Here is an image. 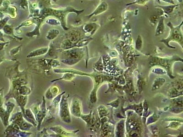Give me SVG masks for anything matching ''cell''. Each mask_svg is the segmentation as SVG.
<instances>
[{
	"instance_id": "cell-1",
	"label": "cell",
	"mask_w": 183,
	"mask_h": 137,
	"mask_svg": "<svg viewBox=\"0 0 183 137\" xmlns=\"http://www.w3.org/2000/svg\"><path fill=\"white\" fill-rule=\"evenodd\" d=\"M84 10H77L75 9L73 7H66L65 8H45L42 9L39 13V17L44 19L49 16H53L58 19L60 21L61 26L64 30L65 31L69 29L67 27L66 25V18L67 14L70 13H76V16H78L81 13L84 12Z\"/></svg>"
},
{
	"instance_id": "cell-2",
	"label": "cell",
	"mask_w": 183,
	"mask_h": 137,
	"mask_svg": "<svg viewBox=\"0 0 183 137\" xmlns=\"http://www.w3.org/2000/svg\"><path fill=\"white\" fill-rule=\"evenodd\" d=\"M84 33L80 30L76 29L70 31L65 34V38L60 43L59 50L61 52L76 47L77 43L83 39L84 34L83 33Z\"/></svg>"
},
{
	"instance_id": "cell-3",
	"label": "cell",
	"mask_w": 183,
	"mask_h": 137,
	"mask_svg": "<svg viewBox=\"0 0 183 137\" xmlns=\"http://www.w3.org/2000/svg\"><path fill=\"white\" fill-rule=\"evenodd\" d=\"M183 25V21L181 22L180 24L176 27H175L172 24V23L170 22L167 23V26L170 29V34L169 37L163 39L160 41L161 42L165 43L167 47L170 48H175L170 45V41H175L177 42L179 44H180L181 47H183V35L182 33L181 28Z\"/></svg>"
},
{
	"instance_id": "cell-4",
	"label": "cell",
	"mask_w": 183,
	"mask_h": 137,
	"mask_svg": "<svg viewBox=\"0 0 183 137\" xmlns=\"http://www.w3.org/2000/svg\"><path fill=\"white\" fill-rule=\"evenodd\" d=\"M65 93L62 95L60 102V116L63 122L70 124L71 123V119L68 103L69 95H65Z\"/></svg>"
},
{
	"instance_id": "cell-5",
	"label": "cell",
	"mask_w": 183,
	"mask_h": 137,
	"mask_svg": "<svg viewBox=\"0 0 183 137\" xmlns=\"http://www.w3.org/2000/svg\"><path fill=\"white\" fill-rule=\"evenodd\" d=\"M64 59H76L81 60L84 55V51L82 48L74 47L70 49L61 51Z\"/></svg>"
},
{
	"instance_id": "cell-6",
	"label": "cell",
	"mask_w": 183,
	"mask_h": 137,
	"mask_svg": "<svg viewBox=\"0 0 183 137\" xmlns=\"http://www.w3.org/2000/svg\"><path fill=\"white\" fill-rule=\"evenodd\" d=\"M71 114L74 117L77 118H80L82 114V105L80 98L75 95L72 97L71 104L70 109Z\"/></svg>"
},
{
	"instance_id": "cell-7",
	"label": "cell",
	"mask_w": 183,
	"mask_h": 137,
	"mask_svg": "<svg viewBox=\"0 0 183 137\" xmlns=\"http://www.w3.org/2000/svg\"><path fill=\"white\" fill-rule=\"evenodd\" d=\"M43 99L41 106H40V109L39 110L37 114L35 116L36 120L37 122V129L38 130H40L41 125L42 124L43 121L46 116L47 109L46 108L45 98H44V97H43Z\"/></svg>"
},
{
	"instance_id": "cell-8",
	"label": "cell",
	"mask_w": 183,
	"mask_h": 137,
	"mask_svg": "<svg viewBox=\"0 0 183 137\" xmlns=\"http://www.w3.org/2000/svg\"><path fill=\"white\" fill-rule=\"evenodd\" d=\"M152 59H154V60L152 59V60L149 62L150 65H152L151 66H153L155 63H156L155 65H159L161 66H163L166 68V70H168L169 72L172 74L170 71V70H171L172 66L171 59L159 58H153Z\"/></svg>"
},
{
	"instance_id": "cell-9",
	"label": "cell",
	"mask_w": 183,
	"mask_h": 137,
	"mask_svg": "<svg viewBox=\"0 0 183 137\" xmlns=\"http://www.w3.org/2000/svg\"><path fill=\"white\" fill-rule=\"evenodd\" d=\"M65 91L61 93V94L57 95L56 97H55L53 101L52 102V103L50 106L49 109H48V117L50 118V119H53L54 117L55 114L56 113V110L58 109V106L59 103L60 102V100H61V97L62 95L65 93Z\"/></svg>"
},
{
	"instance_id": "cell-10",
	"label": "cell",
	"mask_w": 183,
	"mask_h": 137,
	"mask_svg": "<svg viewBox=\"0 0 183 137\" xmlns=\"http://www.w3.org/2000/svg\"><path fill=\"white\" fill-rule=\"evenodd\" d=\"M32 19L34 21V23L35 24L36 26L34 30L30 32L27 33L26 34V36L29 38L33 37L35 36L40 35L39 29H40V27L41 26L44 20V19L39 17H34Z\"/></svg>"
},
{
	"instance_id": "cell-11",
	"label": "cell",
	"mask_w": 183,
	"mask_h": 137,
	"mask_svg": "<svg viewBox=\"0 0 183 137\" xmlns=\"http://www.w3.org/2000/svg\"><path fill=\"white\" fill-rule=\"evenodd\" d=\"M108 9V5L107 3L105 2H102L99 5L97 6V8L95 9L94 11L89 15L86 16V17L89 19L94 16L98 15L106 12Z\"/></svg>"
},
{
	"instance_id": "cell-12",
	"label": "cell",
	"mask_w": 183,
	"mask_h": 137,
	"mask_svg": "<svg viewBox=\"0 0 183 137\" xmlns=\"http://www.w3.org/2000/svg\"><path fill=\"white\" fill-rule=\"evenodd\" d=\"M15 99L18 105L19 106L20 108L21 109V111L22 112L23 115H24V118L26 120V117L25 114V107L27 103L28 99V96H22V95H19Z\"/></svg>"
},
{
	"instance_id": "cell-13",
	"label": "cell",
	"mask_w": 183,
	"mask_h": 137,
	"mask_svg": "<svg viewBox=\"0 0 183 137\" xmlns=\"http://www.w3.org/2000/svg\"><path fill=\"white\" fill-rule=\"evenodd\" d=\"M60 92V89L57 86H50L46 92V98L47 99H53L56 97Z\"/></svg>"
},
{
	"instance_id": "cell-14",
	"label": "cell",
	"mask_w": 183,
	"mask_h": 137,
	"mask_svg": "<svg viewBox=\"0 0 183 137\" xmlns=\"http://www.w3.org/2000/svg\"><path fill=\"white\" fill-rule=\"evenodd\" d=\"M48 49L49 47L38 48V49L29 53L27 57L28 58H31L38 57V56H41V55H45L48 51Z\"/></svg>"
},
{
	"instance_id": "cell-15",
	"label": "cell",
	"mask_w": 183,
	"mask_h": 137,
	"mask_svg": "<svg viewBox=\"0 0 183 137\" xmlns=\"http://www.w3.org/2000/svg\"><path fill=\"white\" fill-rule=\"evenodd\" d=\"M98 27V25L95 23H88L82 27V29L85 33H89L90 35H92L97 30Z\"/></svg>"
},
{
	"instance_id": "cell-16",
	"label": "cell",
	"mask_w": 183,
	"mask_h": 137,
	"mask_svg": "<svg viewBox=\"0 0 183 137\" xmlns=\"http://www.w3.org/2000/svg\"><path fill=\"white\" fill-rule=\"evenodd\" d=\"M50 129L56 133L58 135H69L72 134H75V132H71L63 128L60 126H55L50 128Z\"/></svg>"
},
{
	"instance_id": "cell-17",
	"label": "cell",
	"mask_w": 183,
	"mask_h": 137,
	"mask_svg": "<svg viewBox=\"0 0 183 137\" xmlns=\"http://www.w3.org/2000/svg\"><path fill=\"white\" fill-rule=\"evenodd\" d=\"M165 18L162 17L159 20L158 23L157 28L155 31V36L157 37L163 34L165 32Z\"/></svg>"
},
{
	"instance_id": "cell-18",
	"label": "cell",
	"mask_w": 183,
	"mask_h": 137,
	"mask_svg": "<svg viewBox=\"0 0 183 137\" xmlns=\"http://www.w3.org/2000/svg\"><path fill=\"white\" fill-rule=\"evenodd\" d=\"M125 130V122L124 120L120 121L118 123L116 127L115 133L117 136H122L124 135Z\"/></svg>"
},
{
	"instance_id": "cell-19",
	"label": "cell",
	"mask_w": 183,
	"mask_h": 137,
	"mask_svg": "<svg viewBox=\"0 0 183 137\" xmlns=\"http://www.w3.org/2000/svg\"><path fill=\"white\" fill-rule=\"evenodd\" d=\"M60 32L57 29L52 28L48 32L46 36L47 39L49 40L52 41L57 38Z\"/></svg>"
},
{
	"instance_id": "cell-20",
	"label": "cell",
	"mask_w": 183,
	"mask_h": 137,
	"mask_svg": "<svg viewBox=\"0 0 183 137\" xmlns=\"http://www.w3.org/2000/svg\"><path fill=\"white\" fill-rule=\"evenodd\" d=\"M165 82V80L164 78H157L153 83L152 88V91H155L159 89L160 87L164 85Z\"/></svg>"
},
{
	"instance_id": "cell-21",
	"label": "cell",
	"mask_w": 183,
	"mask_h": 137,
	"mask_svg": "<svg viewBox=\"0 0 183 137\" xmlns=\"http://www.w3.org/2000/svg\"><path fill=\"white\" fill-rule=\"evenodd\" d=\"M31 92V89L25 85H23L21 86L18 90L19 94L20 95H22V96H29Z\"/></svg>"
},
{
	"instance_id": "cell-22",
	"label": "cell",
	"mask_w": 183,
	"mask_h": 137,
	"mask_svg": "<svg viewBox=\"0 0 183 137\" xmlns=\"http://www.w3.org/2000/svg\"><path fill=\"white\" fill-rule=\"evenodd\" d=\"M55 52H56V50H55L53 43V41H51L50 43L48 51L46 54H45V57L48 58L54 57V55H55Z\"/></svg>"
},
{
	"instance_id": "cell-23",
	"label": "cell",
	"mask_w": 183,
	"mask_h": 137,
	"mask_svg": "<svg viewBox=\"0 0 183 137\" xmlns=\"http://www.w3.org/2000/svg\"><path fill=\"white\" fill-rule=\"evenodd\" d=\"M75 77H76L75 74L70 73V72H66V73H65V74H64L62 78H60V79H57V80H53V81H51V82H54V81H56V80H66V81H71V80H73Z\"/></svg>"
},
{
	"instance_id": "cell-24",
	"label": "cell",
	"mask_w": 183,
	"mask_h": 137,
	"mask_svg": "<svg viewBox=\"0 0 183 137\" xmlns=\"http://www.w3.org/2000/svg\"><path fill=\"white\" fill-rule=\"evenodd\" d=\"M33 125L32 124H29L28 122L25 120L21 125L19 126L20 129L22 131L28 132L31 129Z\"/></svg>"
},
{
	"instance_id": "cell-25",
	"label": "cell",
	"mask_w": 183,
	"mask_h": 137,
	"mask_svg": "<svg viewBox=\"0 0 183 137\" xmlns=\"http://www.w3.org/2000/svg\"><path fill=\"white\" fill-rule=\"evenodd\" d=\"M178 6V5H173L171 6H157V7L161 8V9L163 10L164 13L169 14L171 13L174 11V9L176 7Z\"/></svg>"
},
{
	"instance_id": "cell-26",
	"label": "cell",
	"mask_w": 183,
	"mask_h": 137,
	"mask_svg": "<svg viewBox=\"0 0 183 137\" xmlns=\"http://www.w3.org/2000/svg\"><path fill=\"white\" fill-rule=\"evenodd\" d=\"M143 38L140 35H138L136 43H135V47L136 49L138 51H140L143 47Z\"/></svg>"
},
{
	"instance_id": "cell-27",
	"label": "cell",
	"mask_w": 183,
	"mask_h": 137,
	"mask_svg": "<svg viewBox=\"0 0 183 137\" xmlns=\"http://www.w3.org/2000/svg\"><path fill=\"white\" fill-rule=\"evenodd\" d=\"M97 111H98V116L100 118H103L104 116L107 115L108 113V111L104 106H100V107L97 108Z\"/></svg>"
},
{
	"instance_id": "cell-28",
	"label": "cell",
	"mask_w": 183,
	"mask_h": 137,
	"mask_svg": "<svg viewBox=\"0 0 183 137\" xmlns=\"http://www.w3.org/2000/svg\"><path fill=\"white\" fill-rule=\"evenodd\" d=\"M92 117V111H91V113L88 114V115H82V114H81L80 118H81L84 122H86L87 125L89 126L90 122H91Z\"/></svg>"
},
{
	"instance_id": "cell-29",
	"label": "cell",
	"mask_w": 183,
	"mask_h": 137,
	"mask_svg": "<svg viewBox=\"0 0 183 137\" xmlns=\"http://www.w3.org/2000/svg\"><path fill=\"white\" fill-rule=\"evenodd\" d=\"M80 60L76 59H62L61 61L63 63L67 65H72L78 63Z\"/></svg>"
},
{
	"instance_id": "cell-30",
	"label": "cell",
	"mask_w": 183,
	"mask_h": 137,
	"mask_svg": "<svg viewBox=\"0 0 183 137\" xmlns=\"http://www.w3.org/2000/svg\"><path fill=\"white\" fill-rule=\"evenodd\" d=\"M6 113L8 115H10L11 114L15 108V104L11 102H9L6 104Z\"/></svg>"
},
{
	"instance_id": "cell-31",
	"label": "cell",
	"mask_w": 183,
	"mask_h": 137,
	"mask_svg": "<svg viewBox=\"0 0 183 137\" xmlns=\"http://www.w3.org/2000/svg\"><path fill=\"white\" fill-rule=\"evenodd\" d=\"M6 33L7 34L11 35L14 37V38H17L18 40H22L23 39L22 38H19L17 37L16 36H15L13 34V27L10 26L7 27L5 28Z\"/></svg>"
},
{
	"instance_id": "cell-32",
	"label": "cell",
	"mask_w": 183,
	"mask_h": 137,
	"mask_svg": "<svg viewBox=\"0 0 183 137\" xmlns=\"http://www.w3.org/2000/svg\"><path fill=\"white\" fill-rule=\"evenodd\" d=\"M51 5L50 0H40V2L39 4V6L40 8H48Z\"/></svg>"
},
{
	"instance_id": "cell-33",
	"label": "cell",
	"mask_w": 183,
	"mask_h": 137,
	"mask_svg": "<svg viewBox=\"0 0 183 137\" xmlns=\"http://www.w3.org/2000/svg\"><path fill=\"white\" fill-rule=\"evenodd\" d=\"M33 24H34V21L33 19L31 20H27L23 22L18 27H17L15 29L18 30V29H19L20 28L23 27L29 26Z\"/></svg>"
},
{
	"instance_id": "cell-34",
	"label": "cell",
	"mask_w": 183,
	"mask_h": 137,
	"mask_svg": "<svg viewBox=\"0 0 183 137\" xmlns=\"http://www.w3.org/2000/svg\"><path fill=\"white\" fill-rule=\"evenodd\" d=\"M46 23L49 24L51 25H61L60 22L58 20L55 19V18H53L47 20Z\"/></svg>"
},
{
	"instance_id": "cell-35",
	"label": "cell",
	"mask_w": 183,
	"mask_h": 137,
	"mask_svg": "<svg viewBox=\"0 0 183 137\" xmlns=\"http://www.w3.org/2000/svg\"><path fill=\"white\" fill-rule=\"evenodd\" d=\"M22 45L18 46L17 47L15 48H13L10 51V54L12 55H16L17 54H18L20 51L21 49Z\"/></svg>"
},
{
	"instance_id": "cell-36",
	"label": "cell",
	"mask_w": 183,
	"mask_h": 137,
	"mask_svg": "<svg viewBox=\"0 0 183 137\" xmlns=\"http://www.w3.org/2000/svg\"><path fill=\"white\" fill-rule=\"evenodd\" d=\"M148 0H137L136 2H134V3H132L131 4H127L126 5H129L137 3L138 4H144L146 2H147Z\"/></svg>"
},
{
	"instance_id": "cell-37",
	"label": "cell",
	"mask_w": 183,
	"mask_h": 137,
	"mask_svg": "<svg viewBox=\"0 0 183 137\" xmlns=\"http://www.w3.org/2000/svg\"><path fill=\"white\" fill-rule=\"evenodd\" d=\"M3 103V92L0 95V107H2Z\"/></svg>"
},
{
	"instance_id": "cell-38",
	"label": "cell",
	"mask_w": 183,
	"mask_h": 137,
	"mask_svg": "<svg viewBox=\"0 0 183 137\" xmlns=\"http://www.w3.org/2000/svg\"><path fill=\"white\" fill-rule=\"evenodd\" d=\"M161 1H164V2H166V3H170V4H173V5L175 4L173 0H161Z\"/></svg>"
},
{
	"instance_id": "cell-39",
	"label": "cell",
	"mask_w": 183,
	"mask_h": 137,
	"mask_svg": "<svg viewBox=\"0 0 183 137\" xmlns=\"http://www.w3.org/2000/svg\"><path fill=\"white\" fill-rule=\"evenodd\" d=\"M52 1H53L54 2H55V3H56V2H57L58 0H52Z\"/></svg>"
}]
</instances>
